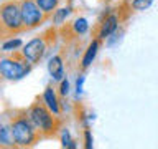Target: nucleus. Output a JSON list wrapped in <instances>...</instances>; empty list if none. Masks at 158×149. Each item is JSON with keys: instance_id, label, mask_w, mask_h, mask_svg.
<instances>
[{"instance_id": "f257e3e1", "label": "nucleus", "mask_w": 158, "mask_h": 149, "mask_svg": "<svg viewBox=\"0 0 158 149\" xmlns=\"http://www.w3.org/2000/svg\"><path fill=\"white\" fill-rule=\"evenodd\" d=\"M10 131H12V138H13L15 146H20V147L33 146L41 138V133L30 121L27 111H22L17 116L12 118V121H10Z\"/></svg>"}, {"instance_id": "f03ea898", "label": "nucleus", "mask_w": 158, "mask_h": 149, "mask_svg": "<svg viewBox=\"0 0 158 149\" xmlns=\"http://www.w3.org/2000/svg\"><path fill=\"white\" fill-rule=\"evenodd\" d=\"M22 12H20L18 2H5L0 5V37H8V35L22 32Z\"/></svg>"}, {"instance_id": "7ed1b4c3", "label": "nucleus", "mask_w": 158, "mask_h": 149, "mask_svg": "<svg viewBox=\"0 0 158 149\" xmlns=\"http://www.w3.org/2000/svg\"><path fill=\"white\" fill-rule=\"evenodd\" d=\"M28 118L30 121L35 124V128L41 133V136H51L56 133L58 123L56 119L51 116L49 108L44 104V101H35L28 109Z\"/></svg>"}, {"instance_id": "20e7f679", "label": "nucleus", "mask_w": 158, "mask_h": 149, "mask_svg": "<svg viewBox=\"0 0 158 149\" xmlns=\"http://www.w3.org/2000/svg\"><path fill=\"white\" fill-rule=\"evenodd\" d=\"M30 63L23 53H13L8 58L0 60V74L5 79H20L30 73Z\"/></svg>"}, {"instance_id": "39448f33", "label": "nucleus", "mask_w": 158, "mask_h": 149, "mask_svg": "<svg viewBox=\"0 0 158 149\" xmlns=\"http://www.w3.org/2000/svg\"><path fill=\"white\" fill-rule=\"evenodd\" d=\"M20 12H22V23L25 30L38 27L46 17L35 0H22L20 2Z\"/></svg>"}, {"instance_id": "423d86ee", "label": "nucleus", "mask_w": 158, "mask_h": 149, "mask_svg": "<svg viewBox=\"0 0 158 149\" xmlns=\"http://www.w3.org/2000/svg\"><path fill=\"white\" fill-rule=\"evenodd\" d=\"M46 48H48V45H46V42H44V38L40 37V38L30 40V42L23 47L22 53H23V56L33 65V63H38L40 60L44 56V52H46Z\"/></svg>"}, {"instance_id": "0eeeda50", "label": "nucleus", "mask_w": 158, "mask_h": 149, "mask_svg": "<svg viewBox=\"0 0 158 149\" xmlns=\"http://www.w3.org/2000/svg\"><path fill=\"white\" fill-rule=\"evenodd\" d=\"M117 27H118V17L117 15L115 13L107 15V17L102 20L101 27H99V33H97L99 40H106V38L110 37V35H114Z\"/></svg>"}, {"instance_id": "6e6552de", "label": "nucleus", "mask_w": 158, "mask_h": 149, "mask_svg": "<svg viewBox=\"0 0 158 149\" xmlns=\"http://www.w3.org/2000/svg\"><path fill=\"white\" fill-rule=\"evenodd\" d=\"M48 71L49 74H51L53 79H56V81H61L63 76H64V65H63V60L61 56H53L49 58L48 61Z\"/></svg>"}, {"instance_id": "1a4fd4ad", "label": "nucleus", "mask_w": 158, "mask_h": 149, "mask_svg": "<svg viewBox=\"0 0 158 149\" xmlns=\"http://www.w3.org/2000/svg\"><path fill=\"white\" fill-rule=\"evenodd\" d=\"M99 38L97 40H92L91 43H89V47L86 50V53H84V56H82V61H81V66L82 68H87V66H91V63L94 61V58H96V55L99 52Z\"/></svg>"}, {"instance_id": "9d476101", "label": "nucleus", "mask_w": 158, "mask_h": 149, "mask_svg": "<svg viewBox=\"0 0 158 149\" xmlns=\"http://www.w3.org/2000/svg\"><path fill=\"white\" fill-rule=\"evenodd\" d=\"M43 101L44 104L49 108V111L54 113V114H59V104H58V98H56V93L51 86H48L44 89V94H43Z\"/></svg>"}, {"instance_id": "9b49d317", "label": "nucleus", "mask_w": 158, "mask_h": 149, "mask_svg": "<svg viewBox=\"0 0 158 149\" xmlns=\"http://www.w3.org/2000/svg\"><path fill=\"white\" fill-rule=\"evenodd\" d=\"M0 146H15L13 138H12V131H10V126L5 124L3 121H0Z\"/></svg>"}, {"instance_id": "f8f14e48", "label": "nucleus", "mask_w": 158, "mask_h": 149, "mask_svg": "<svg viewBox=\"0 0 158 149\" xmlns=\"http://www.w3.org/2000/svg\"><path fill=\"white\" fill-rule=\"evenodd\" d=\"M35 2H36V5L43 10L44 15H49V13H53L54 10H56L59 0H35Z\"/></svg>"}, {"instance_id": "ddd939ff", "label": "nucleus", "mask_w": 158, "mask_h": 149, "mask_svg": "<svg viewBox=\"0 0 158 149\" xmlns=\"http://www.w3.org/2000/svg\"><path fill=\"white\" fill-rule=\"evenodd\" d=\"M71 13V8L69 7H64V8H56L54 10V15H53V22L56 25H61L64 20L68 18V15Z\"/></svg>"}, {"instance_id": "4468645a", "label": "nucleus", "mask_w": 158, "mask_h": 149, "mask_svg": "<svg viewBox=\"0 0 158 149\" xmlns=\"http://www.w3.org/2000/svg\"><path fill=\"white\" fill-rule=\"evenodd\" d=\"M73 30H74V33H77V35H84L89 30L87 20L86 18H76L73 23Z\"/></svg>"}, {"instance_id": "2eb2a0df", "label": "nucleus", "mask_w": 158, "mask_h": 149, "mask_svg": "<svg viewBox=\"0 0 158 149\" xmlns=\"http://www.w3.org/2000/svg\"><path fill=\"white\" fill-rule=\"evenodd\" d=\"M152 3H153V0H132L130 8L135 10V12H143V10L150 8Z\"/></svg>"}, {"instance_id": "dca6fc26", "label": "nucleus", "mask_w": 158, "mask_h": 149, "mask_svg": "<svg viewBox=\"0 0 158 149\" xmlns=\"http://www.w3.org/2000/svg\"><path fill=\"white\" fill-rule=\"evenodd\" d=\"M61 142H63L64 147H69V149H74V147H76V144H74V141L71 139V134H69L68 129H64L63 134H61Z\"/></svg>"}, {"instance_id": "f3484780", "label": "nucleus", "mask_w": 158, "mask_h": 149, "mask_svg": "<svg viewBox=\"0 0 158 149\" xmlns=\"http://www.w3.org/2000/svg\"><path fill=\"white\" fill-rule=\"evenodd\" d=\"M22 47V40H10V42H5L3 43V52H15L17 48H20Z\"/></svg>"}, {"instance_id": "a211bd4d", "label": "nucleus", "mask_w": 158, "mask_h": 149, "mask_svg": "<svg viewBox=\"0 0 158 149\" xmlns=\"http://www.w3.org/2000/svg\"><path fill=\"white\" fill-rule=\"evenodd\" d=\"M59 93H61V96H66L69 93V81L68 79H61V89H59Z\"/></svg>"}, {"instance_id": "6ab92c4d", "label": "nucleus", "mask_w": 158, "mask_h": 149, "mask_svg": "<svg viewBox=\"0 0 158 149\" xmlns=\"http://www.w3.org/2000/svg\"><path fill=\"white\" fill-rule=\"evenodd\" d=\"M84 136H86V147H87V149H91V147H92V138H91V131H89V129H86Z\"/></svg>"}, {"instance_id": "aec40b11", "label": "nucleus", "mask_w": 158, "mask_h": 149, "mask_svg": "<svg viewBox=\"0 0 158 149\" xmlns=\"http://www.w3.org/2000/svg\"><path fill=\"white\" fill-rule=\"evenodd\" d=\"M82 83H84V76H81L77 79V83H76V89H77V94L82 91Z\"/></svg>"}]
</instances>
